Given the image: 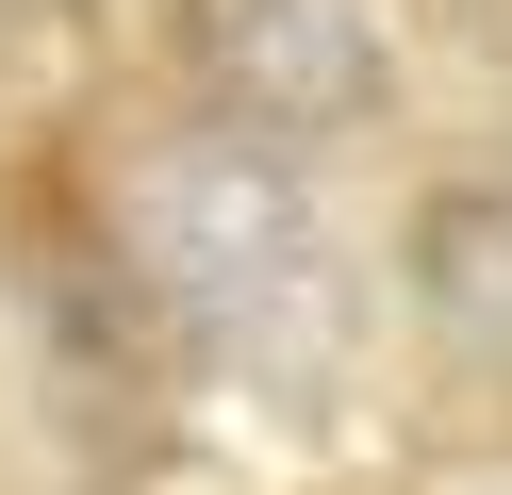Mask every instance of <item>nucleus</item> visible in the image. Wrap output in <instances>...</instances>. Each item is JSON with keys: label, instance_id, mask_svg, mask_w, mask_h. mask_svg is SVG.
<instances>
[{"label": "nucleus", "instance_id": "obj_1", "mask_svg": "<svg viewBox=\"0 0 512 495\" xmlns=\"http://www.w3.org/2000/svg\"><path fill=\"white\" fill-rule=\"evenodd\" d=\"M100 248H116V281L149 297V330L182 363H298V314L331 330L314 182L281 149H248L232 116H166L149 132L100 182Z\"/></svg>", "mask_w": 512, "mask_h": 495}, {"label": "nucleus", "instance_id": "obj_2", "mask_svg": "<svg viewBox=\"0 0 512 495\" xmlns=\"http://www.w3.org/2000/svg\"><path fill=\"white\" fill-rule=\"evenodd\" d=\"M182 83H199V116H232L248 149L314 165V149H347V132H380L397 33H380V0H182Z\"/></svg>", "mask_w": 512, "mask_h": 495}, {"label": "nucleus", "instance_id": "obj_3", "mask_svg": "<svg viewBox=\"0 0 512 495\" xmlns=\"http://www.w3.org/2000/svg\"><path fill=\"white\" fill-rule=\"evenodd\" d=\"M34 347L67 363V396H83V429H100V446H116V429H133L149 396L182 380V347L149 330V297L116 281V248H100V231H34Z\"/></svg>", "mask_w": 512, "mask_h": 495}, {"label": "nucleus", "instance_id": "obj_4", "mask_svg": "<svg viewBox=\"0 0 512 495\" xmlns=\"http://www.w3.org/2000/svg\"><path fill=\"white\" fill-rule=\"evenodd\" d=\"M413 314L463 363L512 380V198H430V215H413Z\"/></svg>", "mask_w": 512, "mask_h": 495}]
</instances>
